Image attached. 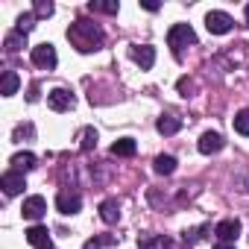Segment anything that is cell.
<instances>
[{"label":"cell","mask_w":249,"mask_h":249,"mask_svg":"<svg viewBox=\"0 0 249 249\" xmlns=\"http://www.w3.org/2000/svg\"><path fill=\"white\" fill-rule=\"evenodd\" d=\"M68 38H71V44H73L79 53H91V50H100V44H103V30H100L97 24L79 18V21L71 24Z\"/></svg>","instance_id":"6da1fadb"},{"label":"cell","mask_w":249,"mask_h":249,"mask_svg":"<svg viewBox=\"0 0 249 249\" xmlns=\"http://www.w3.org/2000/svg\"><path fill=\"white\" fill-rule=\"evenodd\" d=\"M167 44H170V50H173L176 56H182V47L196 44V33L191 30V24H176V27H170V33H167Z\"/></svg>","instance_id":"7a4b0ae2"},{"label":"cell","mask_w":249,"mask_h":249,"mask_svg":"<svg viewBox=\"0 0 249 249\" xmlns=\"http://www.w3.org/2000/svg\"><path fill=\"white\" fill-rule=\"evenodd\" d=\"M33 65H38V68H44V71H53L56 68V62H59V56H56V47L53 44H36L33 47Z\"/></svg>","instance_id":"3957f363"},{"label":"cell","mask_w":249,"mask_h":249,"mask_svg":"<svg viewBox=\"0 0 249 249\" xmlns=\"http://www.w3.org/2000/svg\"><path fill=\"white\" fill-rule=\"evenodd\" d=\"M231 15H226V12H208L205 15V27H208V33H214V36H226L229 30H231Z\"/></svg>","instance_id":"277c9868"},{"label":"cell","mask_w":249,"mask_h":249,"mask_svg":"<svg viewBox=\"0 0 249 249\" xmlns=\"http://www.w3.org/2000/svg\"><path fill=\"white\" fill-rule=\"evenodd\" d=\"M47 106L53 111H68V108H73V94L68 88H53L47 94Z\"/></svg>","instance_id":"5b68a950"},{"label":"cell","mask_w":249,"mask_h":249,"mask_svg":"<svg viewBox=\"0 0 249 249\" xmlns=\"http://www.w3.org/2000/svg\"><path fill=\"white\" fill-rule=\"evenodd\" d=\"M56 208H59L62 214H76V211L82 208V196L73 194V191H62V194L56 196Z\"/></svg>","instance_id":"8992f818"},{"label":"cell","mask_w":249,"mask_h":249,"mask_svg":"<svg viewBox=\"0 0 249 249\" xmlns=\"http://www.w3.org/2000/svg\"><path fill=\"white\" fill-rule=\"evenodd\" d=\"M44 211H47V202H44V196H27L24 199V208H21V214L27 217V220H41L44 217Z\"/></svg>","instance_id":"52a82bcc"},{"label":"cell","mask_w":249,"mask_h":249,"mask_svg":"<svg viewBox=\"0 0 249 249\" xmlns=\"http://www.w3.org/2000/svg\"><path fill=\"white\" fill-rule=\"evenodd\" d=\"M0 185H3V191H6L9 196L21 194V191L27 188V182H24V173H18V170H6V173H3V179H0Z\"/></svg>","instance_id":"ba28073f"},{"label":"cell","mask_w":249,"mask_h":249,"mask_svg":"<svg viewBox=\"0 0 249 249\" xmlns=\"http://www.w3.org/2000/svg\"><path fill=\"white\" fill-rule=\"evenodd\" d=\"M223 144H226V141H223V135H220V132H202V138H199V144H196V147H199V153H202V156H211V153H220V150H223Z\"/></svg>","instance_id":"9c48e42d"},{"label":"cell","mask_w":249,"mask_h":249,"mask_svg":"<svg viewBox=\"0 0 249 249\" xmlns=\"http://www.w3.org/2000/svg\"><path fill=\"white\" fill-rule=\"evenodd\" d=\"M214 234H217L220 243H234V237L240 234V223L237 220H223V223H217Z\"/></svg>","instance_id":"30bf717a"},{"label":"cell","mask_w":249,"mask_h":249,"mask_svg":"<svg viewBox=\"0 0 249 249\" xmlns=\"http://www.w3.org/2000/svg\"><path fill=\"white\" fill-rule=\"evenodd\" d=\"M129 56H132L144 71H150V68L156 65V50H153V47H132V50H129Z\"/></svg>","instance_id":"8fae6325"},{"label":"cell","mask_w":249,"mask_h":249,"mask_svg":"<svg viewBox=\"0 0 249 249\" xmlns=\"http://www.w3.org/2000/svg\"><path fill=\"white\" fill-rule=\"evenodd\" d=\"M100 217H103V223H117V220H120V205H117V199H103V202H100Z\"/></svg>","instance_id":"7c38bea8"},{"label":"cell","mask_w":249,"mask_h":249,"mask_svg":"<svg viewBox=\"0 0 249 249\" xmlns=\"http://www.w3.org/2000/svg\"><path fill=\"white\" fill-rule=\"evenodd\" d=\"M27 240H30L36 249H41V246H50V231H47V226H33V229L27 231Z\"/></svg>","instance_id":"4fadbf2b"},{"label":"cell","mask_w":249,"mask_h":249,"mask_svg":"<svg viewBox=\"0 0 249 249\" xmlns=\"http://www.w3.org/2000/svg\"><path fill=\"white\" fill-rule=\"evenodd\" d=\"M179 126H182V123H179V117H173V114H161L159 123H156V129H159L161 135H176Z\"/></svg>","instance_id":"5bb4252c"},{"label":"cell","mask_w":249,"mask_h":249,"mask_svg":"<svg viewBox=\"0 0 249 249\" xmlns=\"http://www.w3.org/2000/svg\"><path fill=\"white\" fill-rule=\"evenodd\" d=\"M111 156H120V159L135 156V141H132V138H120V141H114V144H111Z\"/></svg>","instance_id":"9a60e30c"},{"label":"cell","mask_w":249,"mask_h":249,"mask_svg":"<svg viewBox=\"0 0 249 249\" xmlns=\"http://www.w3.org/2000/svg\"><path fill=\"white\" fill-rule=\"evenodd\" d=\"M18 85H21L18 73H15V71H6V73H3V85H0V94H3V97H12V94L18 91Z\"/></svg>","instance_id":"2e32d148"},{"label":"cell","mask_w":249,"mask_h":249,"mask_svg":"<svg viewBox=\"0 0 249 249\" xmlns=\"http://www.w3.org/2000/svg\"><path fill=\"white\" fill-rule=\"evenodd\" d=\"M153 167H156L159 176H170V173L176 170V159H173V156H159V159L153 161Z\"/></svg>","instance_id":"e0dca14e"},{"label":"cell","mask_w":249,"mask_h":249,"mask_svg":"<svg viewBox=\"0 0 249 249\" xmlns=\"http://www.w3.org/2000/svg\"><path fill=\"white\" fill-rule=\"evenodd\" d=\"M88 9L91 12H106V15H117V0H91L88 3Z\"/></svg>","instance_id":"ac0fdd59"},{"label":"cell","mask_w":249,"mask_h":249,"mask_svg":"<svg viewBox=\"0 0 249 249\" xmlns=\"http://www.w3.org/2000/svg\"><path fill=\"white\" fill-rule=\"evenodd\" d=\"M12 167L21 173V170H33L36 167V156L33 153H18V156H12Z\"/></svg>","instance_id":"d6986e66"},{"label":"cell","mask_w":249,"mask_h":249,"mask_svg":"<svg viewBox=\"0 0 249 249\" xmlns=\"http://www.w3.org/2000/svg\"><path fill=\"white\" fill-rule=\"evenodd\" d=\"M24 41H27V36H24V33H9V36L3 38V44H6V50H9V53L21 50V47H24Z\"/></svg>","instance_id":"ffe728a7"},{"label":"cell","mask_w":249,"mask_h":249,"mask_svg":"<svg viewBox=\"0 0 249 249\" xmlns=\"http://www.w3.org/2000/svg\"><path fill=\"white\" fill-rule=\"evenodd\" d=\"M234 129L240 135H249V108H243V111L234 114Z\"/></svg>","instance_id":"44dd1931"},{"label":"cell","mask_w":249,"mask_h":249,"mask_svg":"<svg viewBox=\"0 0 249 249\" xmlns=\"http://www.w3.org/2000/svg\"><path fill=\"white\" fill-rule=\"evenodd\" d=\"M50 15H53V3L38 0V3H36V18H50Z\"/></svg>","instance_id":"7402d4cb"},{"label":"cell","mask_w":249,"mask_h":249,"mask_svg":"<svg viewBox=\"0 0 249 249\" xmlns=\"http://www.w3.org/2000/svg\"><path fill=\"white\" fill-rule=\"evenodd\" d=\"M33 21H36V15H21V18H18V33L27 36V33L33 30Z\"/></svg>","instance_id":"603a6c76"},{"label":"cell","mask_w":249,"mask_h":249,"mask_svg":"<svg viewBox=\"0 0 249 249\" xmlns=\"http://www.w3.org/2000/svg\"><path fill=\"white\" fill-rule=\"evenodd\" d=\"M94 144H97V132L94 129H85L82 132V150H91Z\"/></svg>","instance_id":"cb8c5ba5"},{"label":"cell","mask_w":249,"mask_h":249,"mask_svg":"<svg viewBox=\"0 0 249 249\" xmlns=\"http://www.w3.org/2000/svg\"><path fill=\"white\" fill-rule=\"evenodd\" d=\"M106 243H111V237H94V240L85 243V249H100V246H106Z\"/></svg>","instance_id":"d4e9b609"},{"label":"cell","mask_w":249,"mask_h":249,"mask_svg":"<svg viewBox=\"0 0 249 249\" xmlns=\"http://www.w3.org/2000/svg\"><path fill=\"white\" fill-rule=\"evenodd\" d=\"M141 6H144V9H150V12H159V3H153V0H144Z\"/></svg>","instance_id":"484cf974"},{"label":"cell","mask_w":249,"mask_h":249,"mask_svg":"<svg viewBox=\"0 0 249 249\" xmlns=\"http://www.w3.org/2000/svg\"><path fill=\"white\" fill-rule=\"evenodd\" d=\"M214 249H234V243H217Z\"/></svg>","instance_id":"4316f807"},{"label":"cell","mask_w":249,"mask_h":249,"mask_svg":"<svg viewBox=\"0 0 249 249\" xmlns=\"http://www.w3.org/2000/svg\"><path fill=\"white\" fill-rule=\"evenodd\" d=\"M246 24H249V6H246Z\"/></svg>","instance_id":"83f0119b"},{"label":"cell","mask_w":249,"mask_h":249,"mask_svg":"<svg viewBox=\"0 0 249 249\" xmlns=\"http://www.w3.org/2000/svg\"><path fill=\"white\" fill-rule=\"evenodd\" d=\"M41 249H53V246H41Z\"/></svg>","instance_id":"f1b7e54d"}]
</instances>
